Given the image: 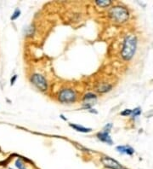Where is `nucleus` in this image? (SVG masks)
<instances>
[{"label": "nucleus", "mask_w": 153, "mask_h": 169, "mask_svg": "<svg viewBox=\"0 0 153 169\" xmlns=\"http://www.w3.org/2000/svg\"><path fill=\"white\" fill-rule=\"evenodd\" d=\"M136 46H137V40H136L135 36L128 35L124 39L123 50H122V57L124 60H130L134 56L136 50Z\"/></svg>", "instance_id": "nucleus-1"}, {"label": "nucleus", "mask_w": 153, "mask_h": 169, "mask_svg": "<svg viewBox=\"0 0 153 169\" xmlns=\"http://www.w3.org/2000/svg\"><path fill=\"white\" fill-rule=\"evenodd\" d=\"M110 16L117 22H124L128 20V11L121 6L113 7L109 12Z\"/></svg>", "instance_id": "nucleus-2"}, {"label": "nucleus", "mask_w": 153, "mask_h": 169, "mask_svg": "<svg viewBox=\"0 0 153 169\" xmlns=\"http://www.w3.org/2000/svg\"><path fill=\"white\" fill-rule=\"evenodd\" d=\"M58 98L61 102H72L76 101L77 94L71 89H63L59 93Z\"/></svg>", "instance_id": "nucleus-3"}, {"label": "nucleus", "mask_w": 153, "mask_h": 169, "mask_svg": "<svg viewBox=\"0 0 153 169\" xmlns=\"http://www.w3.org/2000/svg\"><path fill=\"white\" fill-rule=\"evenodd\" d=\"M32 82L33 84H35L38 88L41 90V91H46L48 88V84H47L46 80L44 79L43 75L38 74H35L32 75Z\"/></svg>", "instance_id": "nucleus-4"}, {"label": "nucleus", "mask_w": 153, "mask_h": 169, "mask_svg": "<svg viewBox=\"0 0 153 169\" xmlns=\"http://www.w3.org/2000/svg\"><path fill=\"white\" fill-rule=\"evenodd\" d=\"M101 162L103 163L105 167L111 169H122V166L120 163L115 161L114 159L108 157V156H104L101 158Z\"/></svg>", "instance_id": "nucleus-5"}, {"label": "nucleus", "mask_w": 153, "mask_h": 169, "mask_svg": "<svg viewBox=\"0 0 153 169\" xmlns=\"http://www.w3.org/2000/svg\"><path fill=\"white\" fill-rule=\"evenodd\" d=\"M109 132H110L109 131L104 130V132H99V133L97 134V136H98V137H99V139L100 141H102L104 143H107L108 145H111L113 144V142H112L111 138Z\"/></svg>", "instance_id": "nucleus-6"}, {"label": "nucleus", "mask_w": 153, "mask_h": 169, "mask_svg": "<svg viewBox=\"0 0 153 169\" xmlns=\"http://www.w3.org/2000/svg\"><path fill=\"white\" fill-rule=\"evenodd\" d=\"M117 150L120 153H123V154H127V155H131L135 153V150L128 146V145H123V146H118L117 147Z\"/></svg>", "instance_id": "nucleus-7"}, {"label": "nucleus", "mask_w": 153, "mask_h": 169, "mask_svg": "<svg viewBox=\"0 0 153 169\" xmlns=\"http://www.w3.org/2000/svg\"><path fill=\"white\" fill-rule=\"evenodd\" d=\"M70 127H72L73 129L78 131V132H91V128H86V127L79 126V125H77V124H70Z\"/></svg>", "instance_id": "nucleus-8"}, {"label": "nucleus", "mask_w": 153, "mask_h": 169, "mask_svg": "<svg viewBox=\"0 0 153 169\" xmlns=\"http://www.w3.org/2000/svg\"><path fill=\"white\" fill-rule=\"evenodd\" d=\"M111 89V84H101L97 88V91L100 92H109Z\"/></svg>", "instance_id": "nucleus-9"}, {"label": "nucleus", "mask_w": 153, "mask_h": 169, "mask_svg": "<svg viewBox=\"0 0 153 169\" xmlns=\"http://www.w3.org/2000/svg\"><path fill=\"white\" fill-rule=\"evenodd\" d=\"M96 3L97 5H99L100 7H107V6H109L111 4V1H108V0H98L95 2Z\"/></svg>", "instance_id": "nucleus-10"}, {"label": "nucleus", "mask_w": 153, "mask_h": 169, "mask_svg": "<svg viewBox=\"0 0 153 169\" xmlns=\"http://www.w3.org/2000/svg\"><path fill=\"white\" fill-rule=\"evenodd\" d=\"M15 166H16V167L18 169H26V167L25 164L23 163L22 160H20V159H17L16 160V162H15Z\"/></svg>", "instance_id": "nucleus-11"}, {"label": "nucleus", "mask_w": 153, "mask_h": 169, "mask_svg": "<svg viewBox=\"0 0 153 169\" xmlns=\"http://www.w3.org/2000/svg\"><path fill=\"white\" fill-rule=\"evenodd\" d=\"M20 15H21V11H20V10H18V9H16V10L14 11V14L12 15V16H11V20H12V21H14V20H15V19H17V18L20 16Z\"/></svg>", "instance_id": "nucleus-12"}, {"label": "nucleus", "mask_w": 153, "mask_h": 169, "mask_svg": "<svg viewBox=\"0 0 153 169\" xmlns=\"http://www.w3.org/2000/svg\"><path fill=\"white\" fill-rule=\"evenodd\" d=\"M95 98H96V95H95V94H93V93H87V94L84 96V98H83L84 100H89V99Z\"/></svg>", "instance_id": "nucleus-13"}, {"label": "nucleus", "mask_w": 153, "mask_h": 169, "mask_svg": "<svg viewBox=\"0 0 153 169\" xmlns=\"http://www.w3.org/2000/svg\"><path fill=\"white\" fill-rule=\"evenodd\" d=\"M132 114H133V116L134 117L139 115H140V109H139V108H137V109L132 110Z\"/></svg>", "instance_id": "nucleus-14"}, {"label": "nucleus", "mask_w": 153, "mask_h": 169, "mask_svg": "<svg viewBox=\"0 0 153 169\" xmlns=\"http://www.w3.org/2000/svg\"><path fill=\"white\" fill-rule=\"evenodd\" d=\"M132 114V110L130 109H125L123 112L121 113L122 115H131Z\"/></svg>", "instance_id": "nucleus-15"}, {"label": "nucleus", "mask_w": 153, "mask_h": 169, "mask_svg": "<svg viewBox=\"0 0 153 169\" xmlns=\"http://www.w3.org/2000/svg\"><path fill=\"white\" fill-rule=\"evenodd\" d=\"M16 78H17V76H16V75H14V77H13V79H11V84H14V81H15V80H16Z\"/></svg>", "instance_id": "nucleus-16"}, {"label": "nucleus", "mask_w": 153, "mask_h": 169, "mask_svg": "<svg viewBox=\"0 0 153 169\" xmlns=\"http://www.w3.org/2000/svg\"><path fill=\"white\" fill-rule=\"evenodd\" d=\"M10 169H11V168H10Z\"/></svg>", "instance_id": "nucleus-17"}]
</instances>
